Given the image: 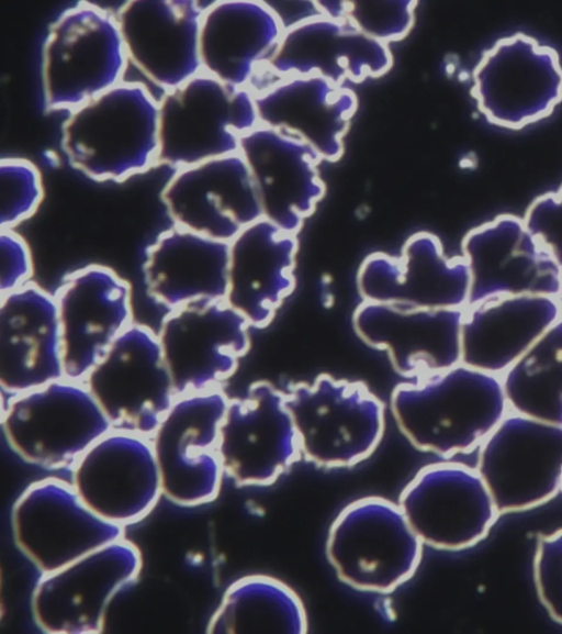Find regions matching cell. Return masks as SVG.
<instances>
[{
    "label": "cell",
    "mask_w": 562,
    "mask_h": 634,
    "mask_svg": "<svg viewBox=\"0 0 562 634\" xmlns=\"http://www.w3.org/2000/svg\"><path fill=\"white\" fill-rule=\"evenodd\" d=\"M391 410L413 445L445 457L480 446L509 411L501 376L462 363L398 383Z\"/></svg>",
    "instance_id": "obj_1"
},
{
    "label": "cell",
    "mask_w": 562,
    "mask_h": 634,
    "mask_svg": "<svg viewBox=\"0 0 562 634\" xmlns=\"http://www.w3.org/2000/svg\"><path fill=\"white\" fill-rule=\"evenodd\" d=\"M61 145L69 163L99 181H124L158 164L159 101L123 81L69 112Z\"/></svg>",
    "instance_id": "obj_2"
},
{
    "label": "cell",
    "mask_w": 562,
    "mask_h": 634,
    "mask_svg": "<svg viewBox=\"0 0 562 634\" xmlns=\"http://www.w3.org/2000/svg\"><path fill=\"white\" fill-rule=\"evenodd\" d=\"M128 56L116 15L89 2L65 10L43 46L44 100L72 111L123 82Z\"/></svg>",
    "instance_id": "obj_3"
},
{
    "label": "cell",
    "mask_w": 562,
    "mask_h": 634,
    "mask_svg": "<svg viewBox=\"0 0 562 634\" xmlns=\"http://www.w3.org/2000/svg\"><path fill=\"white\" fill-rule=\"evenodd\" d=\"M285 404L302 457L326 468L350 467L368 458L382 440L383 402L361 381L327 374L292 386Z\"/></svg>",
    "instance_id": "obj_4"
},
{
    "label": "cell",
    "mask_w": 562,
    "mask_h": 634,
    "mask_svg": "<svg viewBox=\"0 0 562 634\" xmlns=\"http://www.w3.org/2000/svg\"><path fill=\"white\" fill-rule=\"evenodd\" d=\"M255 94L202 71L159 100L158 164L177 169L239 152L259 125Z\"/></svg>",
    "instance_id": "obj_5"
},
{
    "label": "cell",
    "mask_w": 562,
    "mask_h": 634,
    "mask_svg": "<svg viewBox=\"0 0 562 634\" xmlns=\"http://www.w3.org/2000/svg\"><path fill=\"white\" fill-rule=\"evenodd\" d=\"M423 542L398 504L381 497L346 505L328 532L326 552L338 577L371 592H390L418 568Z\"/></svg>",
    "instance_id": "obj_6"
},
{
    "label": "cell",
    "mask_w": 562,
    "mask_h": 634,
    "mask_svg": "<svg viewBox=\"0 0 562 634\" xmlns=\"http://www.w3.org/2000/svg\"><path fill=\"white\" fill-rule=\"evenodd\" d=\"M2 427L21 457L50 469L72 466L112 430L83 381L65 377L10 396Z\"/></svg>",
    "instance_id": "obj_7"
},
{
    "label": "cell",
    "mask_w": 562,
    "mask_h": 634,
    "mask_svg": "<svg viewBox=\"0 0 562 634\" xmlns=\"http://www.w3.org/2000/svg\"><path fill=\"white\" fill-rule=\"evenodd\" d=\"M471 94L493 125L521 130L537 123L562 102L560 55L522 32L502 37L474 67Z\"/></svg>",
    "instance_id": "obj_8"
},
{
    "label": "cell",
    "mask_w": 562,
    "mask_h": 634,
    "mask_svg": "<svg viewBox=\"0 0 562 634\" xmlns=\"http://www.w3.org/2000/svg\"><path fill=\"white\" fill-rule=\"evenodd\" d=\"M112 430L150 438L176 399L158 334L132 323L83 380Z\"/></svg>",
    "instance_id": "obj_9"
},
{
    "label": "cell",
    "mask_w": 562,
    "mask_h": 634,
    "mask_svg": "<svg viewBox=\"0 0 562 634\" xmlns=\"http://www.w3.org/2000/svg\"><path fill=\"white\" fill-rule=\"evenodd\" d=\"M229 399L220 387L179 396L150 437L162 493L181 505L213 501L223 468L216 452Z\"/></svg>",
    "instance_id": "obj_10"
},
{
    "label": "cell",
    "mask_w": 562,
    "mask_h": 634,
    "mask_svg": "<svg viewBox=\"0 0 562 634\" xmlns=\"http://www.w3.org/2000/svg\"><path fill=\"white\" fill-rule=\"evenodd\" d=\"M479 447L476 470L499 513L531 509L562 489V425L509 410Z\"/></svg>",
    "instance_id": "obj_11"
},
{
    "label": "cell",
    "mask_w": 562,
    "mask_h": 634,
    "mask_svg": "<svg viewBox=\"0 0 562 634\" xmlns=\"http://www.w3.org/2000/svg\"><path fill=\"white\" fill-rule=\"evenodd\" d=\"M140 568L139 549L122 537L43 574L32 598L37 626L54 634L101 632L111 598Z\"/></svg>",
    "instance_id": "obj_12"
},
{
    "label": "cell",
    "mask_w": 562,
    "mask_h": 634,
    "mask_svg": "<svg viewBox=\"0 0 562 634\" xmlns=\"http://www.w3.org/2000/svg\"><path fill=\"white\" fill-rule=\"evenodd\" d=\"M249 327L225 300L169 311L158 338L176 398L227 380L250 347Z\"/></svg>",
    "instance_id": "obj_13"
},
{
    "label": "cell",
    "mask_w": 562,
    "mask_h": 634,
    "mask_svg": "<svg viewBox=\"0 0 562 634\" xmlns=\"http://www.w3.org/2000/svg\"><path fill=\"white\" fill-rule=\"evenodd\" d=\"M123 527L95 514L57 478L31 483L12 510L15 542L43 574L122 538Z\"/></svg>",
    "instance_id": "obj_14"
},
{
    "label": "cell",
    "mask_w": 562,
    "mask_h": 634,
    "mask_svg": "<svg viewBox=\"0 0 562 634\" xmlns=\"http://www.w3.org/2000/svg\"><path fill=\"white\" fill-rule=\"evenodd\" d=\"M216 452L223 471L236 483H273L302 457L285 392L257 381L243 397L229 399Z\"/></svg>",
    "instance_id": "obj_15"
},
{
    "label": "cell",
    "mask_w": 562,
    "mask_h": 634,
    "mask_svg": "<svg viewBox=\"0 0 562 634\" xmlns=\"http://www.w3.org/2000/svg\"><path fill=\"white\" fill-rule=\"evenodd\" d=\"M398 505L423 544L449 550L484 538L499 514L477 470L458 463L423 467Z\"/></svg>",
    "instance_id": "obj_16"
},
{
    "label": "cell",
    "mask_w": 562,
    "mask_h": 634,
    "mask_svg": "<svg viewBox=\"0 0 562 634\" xmlns=\"http://www.w3.org/2000/svg\"><path fill=\"white\" fill-rule=\"evenodd\" d=\"M71 485L102 519L125 526L145 518L161 490L150 438L111 430L71 466Z\"/></svg>",
    "instance_id": "obj_17"
},
{
    "label": "cell",
    "mask_w": 562,
    "mask_h": 634,
    "mask_svg": "<svg viewBox=\"0 0 562 634\" xmlns=\"http://www.w3.org/2000/svg\"><path fill=\"white\" fill-rule=\"evenodd\" d=\"M470 275L468 304L505 296L558 297L562 268L522 219L501 214L462 241Z\"/></svg>",
    "instance_id": "obj_18"
},
{
    "label": "cell",
    "mask_w": 562,
    "mask_h": 634,
    "mask_svg": "<svg viewBox=\"0 0 562 634\" xmlns=\"http://www.w3.org/2000/svg\"><path fill=\"white\" fill-rule=\"evenodd\" d=\"M356 281L362 301L405 308H465L470 288L462 256L447 255L439 237L426 231L411 235L398 256L368 255Z\"/></svg>",
    "instance_id": "obj_19"
},
{
    "label": "cell",
    "mask_w": 562,
    "mask_h": 634,
    "mask_svg": "<svg viewBox=\"0 0 562 634\" xmlns=\"http://www.w3.org/2000/svg\"><path fill=\"white\" fill-rule=\"evenodd\" d=\"M55 299L65 378L83 381L133 323L131 286L113 269L92 264L69 274Z\"/></svg>",
    "instance_id": "obj_20"
},
{
    "label": "cell",
    "mask_w": 562,
    "mask_h": 634,
    "mask_svg": "<svg viewBox=\"0 0 562 634\" xmlns=\"http://www.w3.org/2000/svg\"><path fill=\"white\" fill-rule=\"evenodd\" d=\"M161 199L175 225L225 242L262 218L255 181L239 152L177 169Z\"/></svg>",
    "instance_id": "obj_21"
},
{
    "label": "cell",
    "mask_w": 562,
    "mask_h": 634,
    "mask_svg": "<svg viewBox=\"0 0 562 634\" xmlns=\"http://www.w3.org/2000/svg\"><path fill=\"white\" fill-rule=\"evenodd\" d=\"M239 153L255 181L262 216L297 235L326 192L319 155L299 136L263 124L241 137Z\"/></svg>",
    "instance_id": "obj_22"
},
{
    "label": "cell",
    "mask_w": 562,
    "mask_h": 634,
    "mask_svg": "<svg viewBox=\"0 0 562 634\" xmlns=\"http://www.w3.org/2000/svg\"><path fill=\"white\" fill-rule=\"evenodd\" d=\"M463 311L362 301L352 323L363 342L387 352L400 375L417 379L461 363Z\"/></svg>",
    "instance_id": "obj_23"
},
{
    "label": "cell",
    "mask_w": 562,
    "mask_h": 634,
    "mask_svg": "<svg viewBox=\"0 0 562 634\" xmlns=\"http://www.w3.org/2000/svg\"><path fill=\"white\" fill-rule=\"evenodd\" d=\"M205 8L190 0H135L117 12L128 59L165 92L203 71L200 34Z\"/></svg>",
    "instance_id": "obj_24"
},
{
    "label": "cell",
    "mask_w": 562,
    "mask_h": 634,
    "mask_svg": "<svg viewBox=\"0 0 562 634\" xmlns=\"http://www.w3.org/2000/svg\"><path fill=\"white\" fill-rule=\"evenodd\" d=\"M283 34V26L266 1L212 2L201 23L202 70L256 94L267 86L268 67Z\"/></svg>",
    "instance_id": "obj_25"
},
{
    "label": "cell",
    "mask_w": 562,
    "mask_h": 634,
    "mask_svg": "<svg viewBox=\"0 0 562 634\" xmlns=\"http://www.w3.org/2000/svg\"><path fill=\"white\" fill-rule=\"evenodd\" d=\"M392 66L389 45L347 18L319 15L284 31L268 67V87L282 78L308 75L340 85L361 82L385 75Z\"/></svg>",
    "instance_id": "obj_26"
},
{
    "label": "cell",
    "mask_w": 562,
    "mask_h": 634,
    "mask_svg": "<svg viewBox=\"0 0 562 634\" xmlns=\"http://www.w3.org/2000/svg\"><path fill=\"white\" fill-rule=\"evenodd\" d=\"M65 377L55 296L29 282L1 294L0 383L9 396Z\"/></svg>",
    "instance_id": "obj_27"
},
{
    "label": "cell",
    "mask_w": 562,
    "mask_h": 634,
    "mask_svg": "<svg viewBox=\"0 0 562 634\" xmlns=\"http://www.w3.org/2000/svg\"><path fill=\"white\" fill-rule=\"evenodd\" d=\"M260 124L299 136L323 162H337L358 109L356 92L317 75L277 80L255 94Z\"/></svg>",
    "instance_id": "obj_28"
},
{
    "label": "cell",
    "mask_w": 562,
    "mask_h": 634,
    "mask_svg": "<svg viewBox=\"0 0 562 634\" xmlns=\"http://www.w3.org/2000/svg\"><path fill=\"white\" fill-rule=\"evenodd\" d=\"M297 236L261 218L229 242L225 301L254 327H265L295 287Z\"/></svg>",
    "instance_id": "obj_29"
},
{
    "label": "cell",
    "mask_w": 562,
    "mask_h": 634,
    "mask_svg": "<svg viewBox=\"0 0 562 634\" xmlns=\"http://www.w3.org/2000/svg\"><path fill=\"white\" fill-rule=\"evenodd\" d=\"M558 298L496 297L467 305L461 363L501 376L561 318Z\"/></svg>",
    "instance_id": "obj_30"
},
{
    "label": "cell",
    "mask_w": 562,
    "mask_h": 634,
    "mask_svg": "<svg viewBox=\"0 0 562 634\" xmlns=\"http://www.w3.org/2000/svg\"><path fill=\"white\" fill-rule=\"evenodd\" d=\"M229 242L175 225L149 246L144 276L151 298L170 311L225 300Z\"/></svg>",
    "instance_id": "obj_31"
},
{
    "label": "cell",
    "mask_w": 562,
    "mask_h": 634,
    "mask_svg": "<svg viewBox=\"0 0 562 634\" xmlns=\"http://www.w3.org/2000/svg\"><path fill=\"white\" fill-rule=\"evenodd\" d=\"M206 632L304 634L307 618L300 597L286 583L270 576L250 575L227 588Z\"/></svg>",
    "instance_id": "obj_32"
},
{
    "label": "cell",
    "mask_w": 562,
    "mask_h": 634,
    "mask_svg": "<svg viewBox=\"0 0 562 634\" xmlns=\"http://www.w3.org/2000/svg\"><path fill=\"white\" fill-rule=\"evenodd\" d=\"M501 380L510 411L562 425V316L501 375Z\"/></svg>",
    "instance_id": "obj_33"
},
{
    "label": "cell",
    "mask_w": 562,
    "mask_h": 634,
    "mask_svg": "<svg viewBox=\"0 0 562 634\" xmlns=\"http://www.w3.org/2000/svg\"><path fill=\"white\" fill-rule=\"evenodd\" d=\"M0 225L13 230L30 219L44 198L42 175L31 160L3 157L0 160Z\"/></svg>",
    "instance_id": "obj_34"
},
{
    "label": "cell",
    "mask_w": 562,
    "mask_h": 634,
    "mask_svg": "<svg viewBox=\"0 0 562 634\" xmlns=\"http://www.w3.org/2000/svg\"><path fill=\"white\" fill-rule=\"evenodd\" d=\"M417 4L413 0L348 1L347 19L368 36L390 46L412 31Z\"/></svg>",
    "instance_id": "obj_35"
},
{
    "label": "cell",
    "mask_w": 562,
    "mask_h": 634,
    "mask_svg": "<svg viewBox=\"0 0 562 634\" xmlns=\"http://www.w3.org/2000/svg\"><path fill=\"white\" fill-rule=\"evenodd\" d=\"M533 576L541 602L562 624V529L538 537Z\"/></svg>",
    "instance_id": "obj_36"
},
{
    "label": "cell",
    "mask_w": 562,
    "mask_h": 634,
    "mask_svg": "<svg viewBox=\"0 0 562 634\" xmlns=\"http://www.w3.org/2000/svg\"><path fill=\"white\" fill-rule=\"evenodd\" d=\"M522 220L562 268V185L536 198Z\"/></svg>",
    "instance_id": "obj_37"
},
{
    "label": "cell",
    "mask_w": 562,
    "mask_h": 634,
    "mask_svg": "<svg viewBox=\"0 0 562 634\" xmlns=\"http://www.w3.org/2000/svg\"><path fill=\"white\" fill-rule=\"evenodd\" d=\"M33 262L26 241L14 230L0 234V290L1 294L16 290L30 282Z\"/></svg>",
    "instance_id": "obj_38"
},
{
    "label": "cell",
    "mask_w": 562,
    "mask_h": 634,
    "mask_svg": "<svg viewBox=\"0 0 562 634\" xmlns=\"http://www.w3.org/2000/svg\"><path fill=\"white\" fill-rule=\"evenodd\" d=\"M284 31L323 15L316 1H266Z\"/></svg>",
    "instance_id": "obj_39"
},
{
    "label": "cell",
    "mask_w": 562,
    "mask_h": 634,
    "mask_svg": "<svg viewBox=\"0 0 562 634\" xmlns=\"http://www.w3.org/2000/svg\"><path fill=\"white\" fill-rule=\"evenodd\" d=\"M323 15L333 19H346L348 1H316Z\"/></svg>",
    "instance_id": "obj_40"
},
{
    "label": "cell",
    "mask_w": 562,
    "mask_h": 634,
    "mask_svg": "<svg viewBox=\"0 0 562 634\" xmlns=\"http://www.w3.org/2000/svg\"><path fill=\"white\" fill-rule=\"evenodd\" d=\"M557 298H558V302H559L561 315H562V277H561L560 291H559V294Z\"/></svg>",
    "instance_id": "obj_41"
},
{
    "label": "cell",
    "mask_w": 562,
    "mask_h": 634,
    "mask_svg": "<svg viewBox=\"0 0 562 634\" xmlns=\"http://www.w3.org/2000/svg\"><path fill=\"white\" fill-rule=\"evenodd\" d=\"M562 490V489H561Z\"/></svg>",
    "instance_id": "obj_42"
}]
</instances>
